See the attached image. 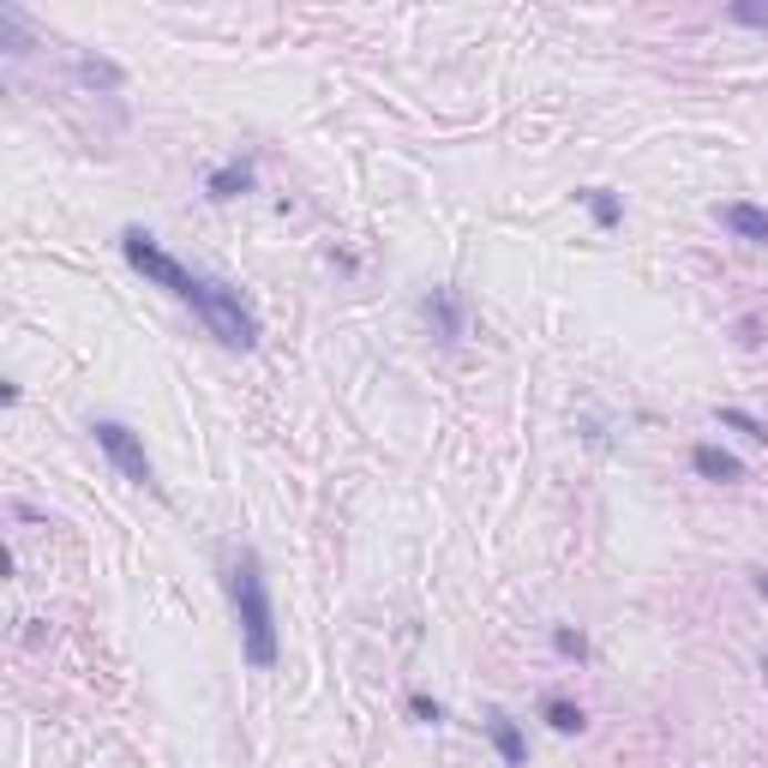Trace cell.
<instances>
[{"label":"cell","mask_w":768,"mask_h":768,"mask_svg":"<svg viewBox=\"0 0 768 768\" xmlns=\"http://www.w3.org/2000/svg\"><path fill=\"white\" fill-rule=\"evenodd\" d=\"M486 738H493V750H498L505 768H528V732L516 727L505 708H486Z\"/></svg>","instance_id":"6"},{"label":"cell","mask_w":768,"mask_h":768,"mask_svg":"<svg viewBox=\"0 0 768 768\" xmlns=\"http://www.w3.org/2000/svg\"><path fill=\"white\" fill-rule=\"evenodd\" d=\"M715 421H720V426H732V433H745L750 445H768V421H757V415H745V408H720Z\"/></svg>","instance_id":"12"},{"label":"cell","mask_w":768,"mask_h":768,"mask_svg":"<svg viewBox=\"0 0 768 768\" xmlns=\"http://www.w3.org/2000/svg\"><path fill=\"white\" fill-rule=\"evenodd\" d=\"M762 685H768V655H762Z\"/></svg>","instance_id":"19"},{"label":"cell","mask_w":768,"mask_h":768,"mask_svg":"<svg viewBox=\"0 0 768 768\" xmlns=\"http://www.w3.org/2000/svg\"><path fill=\"white\" fill-rule=\"evenodd\" d=\"M553 648H558L565 660H588V637H583L576 625H558V630H553Z\"/></svg>","instance_id":"13"},{"label":"cell","mask_w":768,"mask_h":768,"mask_svg":"<svg viewBox=\"0 0 768 768\" xmlns=\"http://www.w3.org/2000/svg\"><path fill=\"white\" fill-rule=\"evenodd\" d=\"M79 79H84V84H121V67H109V61H79Z\"/></svg>","instance_id":"15"},{"label":"cell","mask_w":768,"mask_h":768,"mask_svg":"<svg viewBox=\"0 0 768 768\" xmlns=\"http://www.w3.org/2000/svg\"><path fill=\"white\" fill-rule=\"evenodd\" d=\"M91 433H97V451L109 456L114 468L132 481V486H144V493H162L156 486V468H151V456H144V438L132 433L127 421H91Z\"/></svg>","instance_id":"4"},{"label":"cell","mask_w":768,"mask_h":768,"mask_svg":"<svg viewBox=\"0 0 768 768\" xmlns=\"http://www.w3.org/2000/svg\"><path fill=\"white\" fill-rule=\"evenodd\" d=\"M690 468H697L703 481H720V486L745 481V463H738L732 451H720V445H697V451H690Z\"/></svg>","instance_id":"8"},{"label":"cell","mask_w":768,"mask_h":768,"mask_svg":"<svg viewBox=\"0 0 768 768\" xmlns=\"http://www.w3.org/2000/svg\"><path fill=\"white\" fill-rule=\"evenodd\" d=\"M408 715L426 720V727H438V720H445V708H438L433 697H408Z\"/></svg>","instance_id":"16"},{"label":"cell","mask_w":768,"mask_h":768,"mask_svg":"<svg viewBox=\"0 0 768 768\" xmlns=\"http://www.w3.org/2000/svg\"><path fill=\"white\" fill-rule=\"evenodd\" d=\"M727 19L732 24H750V31H768V7H757V0H732Z\"/></svg>","instance_id":"14"},{"label":"cell","mask_w":768,"mask_h":768,"mask_svg":"<svg viewBox=\"0 0 768 768\" xmlns=\"http://www.w3.org/2000/svg\"><path fill=\"white\" fill-rule=\"evenodd\" d=\"M540 715H546V727H553V732H583V727H588L583 703H570V697H546Z\"/></svg>","instance_id":"11"},{"label":"cell","mask_w":768,"mask_h":768,"mask_svg":"<svg viewBox=\"0 0 768 768\" xmlns=\"http://www.w3.org/2000/svg\"><path fill=\"white\" fill-rule=\"evenodd\" d=\"M583 204H588V216H595V229H618V223H625V204H618L613 186H588Z\"/></svg>","instance_id":"10"},{"label":"cell","mask_w":768,"mask_h":768,"mask_svg":"<svg viewBox=\"0 0 768 768\" xmlns=\"http://www.w3.org/2000/svg\"><path fill=\"white\" fill-rule=\"evenodd\" d=\"M720 223H727L738 241H750V246H768V211L762 204H750V199H732L727 211H720Z\"/></svg>","instance_id":"7"},{"label":"cell","mask_w":768,"mask_h":768,"mask_svg":"<svg viewBox=\"0 0 768 768\" xmlns=\"http://www.w3.org/2000/svg\"><path fill=\"white\" fill-rule=\"evenodd\" d=\"M421 319H426V331H433L438 348H456L463 331H468V313H463V294L456 289H426L421 294Z\"/></svg>","instance_id":"5"},{"label":"cell","mask_w":768,"mask_h":768,"mask_svg":"<svg viewBox=\"0 0 768 768\" xmlns=\"http://www.w3.org/2000/svg\"><path fill=\"white\" fill-rule=\"evenodd\" d=\"M229 600H234V625H241V655L246 667L271 673L283 643H276V607H271V576L253 546H241L229 565Z\"/></svg>","instance_id":"1"},{"label":"cell","mask_w":768,"mask_h":768,"mask_svg":"<svg viewBox=\"0 0 768 768\" xmlns=\"http://www.w3.org/2000/svg\"><path fill=\"white\" fill-rule=\"evenodd\" d=\"M738 343L757 348V343H762V324H757V319H738Z\"/></svg>","instance_id":"17"},{"label":"cell","mask_w":768,"mask_h":768,"mask_svg":"<svg viewBox=\"0 0 768 768\" xmlns=\"http://www.w3.org/2000/svg\"><path fill=\"white\" fill-rule=\"evenodd\" d=\"M204 192H211L216 204H229V199H241V192H253V162H246V156H234V162H223V169H211Z\"/></svg>","instance_id":"9"},{"label":"cell","mask_w":768,"mask_h":768,"mask_svg":"<svg viewBox=\"0 0 768 768\" xmlns=\"http://www.w3.org/2000/svg\"><path fill=\"white\" fill-rule=\"evenodd\" d=\"M192 313L204 319V331H211L223 348H234V354L259 348V319H253V306L241 301V289H229V283H216V276H211Z\"/></svg>","instance_id":"3"},{"label":"cell","mask_w":768,"mask_h":768,"mask_svg":"<svg viewBox=\"0 0 768 768\" xmlns=\"http://www.w3.org/2000/svg\"><path fill=\"white\" fill-rule=\"evenodd\" d=\"M121 253H127V264L144 276V283L169 289L174 301H186V306H199L204 283H211V276H199V271H192V264H181V259H174V253L156 241L151 229H121Z\"/></svg>","instance_id":"2"},{"label":"cell","mask_w":768,"mask_h":768,"mask_svg":"<svg viewBox=\"0 0 768 768\" xmlns=\"http://www.w3.org/2000/svg\"><path fill=\"white\" fill-rule=\"evenodd\" d=\"M750 588H757V595L768 600V570H750Z\"/></svg>","instance_id":"18"}]
</instances>
